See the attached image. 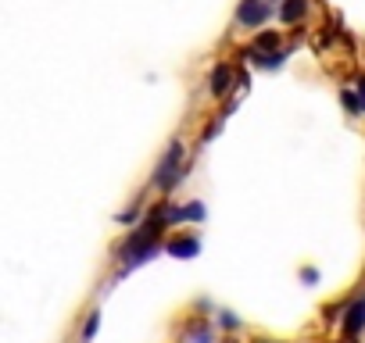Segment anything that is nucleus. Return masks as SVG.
I'll use <instances>...</instances> for the list:
<instances>
[{
  "mask_svg": "<svg viewBox=\"0 0 365 343\" xmlns=\"http://www.w3.org/2000/svg\"><path fill=\"white\" fill-rule=\"evenodd\" d=\"M351 90L358 93V104H361V111H365V72H361V75L351 83Z\"/></svg>",
  "mask_w": 365,
  "mask_h": 343,
  "instance_id": "17",
  "label": "nucleus"
},
{
  "mask_svg": "<svg viewBox=\"0 0 365 343\" xmlns=\"http://www.w3.org/2000/svg\"><path fill=\"white\" fill-rule=\"evenodd\" d=\"M208 97L215 100V104H222V100H230L233 97V90H237V61L233 58H222V61H215L212 68H208Z\"/></svg>",
  "mask_w": 365,
  "mask_h": 343,
  "instance_id": "3",
  "label": "nucleus"
},
{
  "mask_svg": "<svg viewBox=\"0 0 365 343\" xmlns=\"http://www.w3.org/2000/svg\"><path fill=\"white\" fill-rule=\"evenodd\" d=\"M205 218H208V204H205L201 197H194V201L182 204V226H201Z\"/></svg>",
  "mask_w": 365,
  "mask_h": 343,
  "instance_id": "10",
  "label": "nucleus"
},
{
  "mask_svg": "<svg viewBox=\"0 0 365 343\" xmlns=\"http://www.w3.org/2000/svg\"><path fill=\"white\" fill-rule=\"evenodd\" d=\"M222 125H226V118H219V115H215V118H212V122L201 129V143H212V139L222 132Z\"/></svg>",
  "mask_w": 365,
  "mask_h": 343,
  "instance_id": "15",
  "label": "nucleus"
},
{
  "mask_svg": "<svg viewBox=\"0 0 365 343\" xmlns=\"http://www.w3.org/2000/svg\"><path fill=\"white\" fill-rule=\"evenodd\" d=\"M97 332H101V311L93 307V311H86V318H83V325H79V343H90Z\"/></svg>",
  "mask_w": 365,
  "mask_h": 343,
  "instance_id": "12",
  "label": "nucleus"
},
{
  "mask_svg": "<svg viewBox=\"0 0 365 343\" xmlns=\"http://www.w3.org/2000/svg\"><path fill=\"white\" fill-rule=\"evenodd\" d=\"M161 250L168 258H179V261H190L201 254V236L194 229H172V236L161 240Z\"/></svg>",
  "mask_w": 365,
  "mask_h": 343,
  "instance_id": "4",
  "label": "nucleus"
},
{
  "mask_svg": "<svg viewBox=\"0 0 365 343\" xmlns=\"http://www.w3.org/2000/svg\"><path fill=\"white\" fill-rule=\"evenodd\" d=\"M255 343H279V339H255Z\"/></svg>",
  "mask_w": 365,
  "mask_h": 343,
  "instance_id": "18",
  "label": "nucleus"
},
{
  "mask_svg": "<svg viewBox=\"0 0 365 343\" xmlns=\"http://www.w3.org/2000/svg\"><path fill=\"white\" fill-rule=\"evenodd\" d=\"M215 329H222V332H237V329H240V315L230 311V307H219V311H215Z\"/></svg>",
  "mask_w": 365,
  "mask_h": 343,
  "instance_id": "14",
  "label": "nucleus"
},
{
  "mask_svg": "<svg viewBox=\"0 0 365 343\" xmlns=\"http://www.w3.org/2000/svg\"><path fill=\"white\" fill-rule=\"evenodd\" d=\"M340 332H344V339H358V336L365 332V304H361V297H351V300H344Z\"/></svg>",
  "mask_w": 365,
  "mask_h": 343,
  "instance_id": "7",
  "label": "nucleus"
},
{
  "mask_svg": "<svg viewBox=\"0 0 365 343\" xmlns=\"http://www.w3.org/2000/svg\"><path fill=\"white\" fill-rule=\"evenodd\" d=\"M187 176H190V164H187V139H182V136H172L168 147L161 150V157H158L154 168H150L147 190H154V194H161V197H172V194L182 186V179H187Z\"/></svg>",
  "mask_w": 365,
  "mask_h": 343,
  "instance_id": "1",
  "label": "nucleus"
},
{
  "mask_svg": "<svg viewBox=\"0 0 365 343\" xmlns=\"http://www.w3.org/2000/svg\"><path fill=\"white\" fill-rule=\"evenodd\" d=\"M312 4L315 0H279L276 4V19L283 29H304L308 15H312Z\"/></svg>",
  "mask_w": 365,
  "mask_h": 343,
  "instance_id": "6",
  "label": "nucleus"
},
{
  "mask_svg": "<svg viewBox=\"0 0 365 343\" xmlns=\"http://www.w3.org/2000/svg\"><path fill=\"white\" fill-rule=\"evenodd\" d=\"M276 19V4L272 0H237L233 8V29L255 36L258 29H265Z\"/></svg>",
  "mask_w": 365,
  "mask_h": 343,
  "instance_id": "2",
  "label": "nucleus"
},
{
  "mask_svg": "<svg viewBox=\"0 0 365 343\" xmlns=\"http://www.w3.org/2000/svg\"><path fill=\"white\" fill-rule=\"evenodd\" d=\"M182 339H187V343H215V322L194 315L190 325H187V336H182Z\"/></svg>",
  "mask_w": 365,
  "mask_h": 343,
  "instance_id": "8",
  "label": "nucleus"
},
{
  "mask_svg": "<svg viewBox=\"0 0 365 343\" xmlns=\"http://www.w3.org/2000/svg\"><path fill=\"white\" fill-rule=\"evenodd\" d=\"M247 47H251V51H279V47H283V33H279V29H258Z\"/></svg>",
  "mask_w": 365,
  "mask_h": 343,
  "instance_id": "9",
  "label": "nucleus"
},
{
  "mask_svg": "<svg viewBox=\"0 0 365 343\" xmlns=\"http://www.w3.org/2000/svg\"><path fill=\"white\" fill-rule=\"evenodd\" d=\"M287 58H290V47H279V51H251V47H244L237 61H247L258 72H276V68L287 65Z\"/></svg>",
  "mask_w": 365,
  "mask_h": 343,
  "instance_id": "5",
  "label": "nucleus"
},
{
  "mask_svg": "<svg viewBox=\"0 0 365 343\" xmlns=\"http://www.w3.org/2000/svg\"><path fill=\"white\" fill-rule=\"evenodd\" d=\"M301 283H304V286H315V283H319V268L304 265V268H301Z\"/></svg>",
  "mask_w": 365,
  "mask_h": 343,
  "instance_id": "16",
  "label": "nucleus"
},
{
  "mask_svg": "<svg viewBox=\"0 0 365 343\" xmlns=\"http://www.w3.org/2000/svg\"><path fill=\"white\" fill-rule=\"evenodd\" d=\"M143 197H147V194H140L125 211H118V215H115V222H118V226H125V229H133V226L143 218V208H147V201H143Z\"/></svg>",
  "mask_w": 365,
  "mask_h": 343,
  "instance_id": "11",
  "label": "nucleus"
},
{
  "mask_svg": "<svg viewBox=\"0 0 365 343\" xmlns=\"http://www.w3.org/2000/svg\"><path fill=\"white\" fill-rule=\"evenodd\" d=\"M358 297H361V304H365V293H358Z\"/></svg>",
  "mask_w": 365,
  "mask_h": 343,
  "instance_id": "19",
  "label": "nucleus"
},
{
  "mask_svg": "<svg viewBox=\"0 0 365 343\" xmlns=\"http://www.w3.org/2000/svg\"><path fill=\"white\" fill-rule=\"evenodd\" d=\"M340 107H344L351 118H361V115H365L361 104H358V93H354L351 86H340Z\"/></svg>",
  "mask_w": 365,
  "mask_h": 343,
  "instance_id": "13",
  "label": "nucleus"
}]
</instances>
